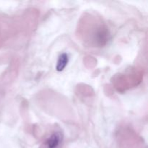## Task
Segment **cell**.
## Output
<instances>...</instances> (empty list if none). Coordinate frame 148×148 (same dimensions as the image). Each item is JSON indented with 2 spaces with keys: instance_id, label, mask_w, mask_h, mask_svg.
I'll return each mask as SVG.
<instances>
[{
  "instance_id": "6da1fadb",
  "label": "cell",
  "mask_w": 148,
  "mask_h": 148,
  "mask_svg": "<svg viewBox=\"0 0 148 148\" xmlns=\"http://www.w3.org/2000/svg\"><path fill=\"white\" fill-rule=\"evenodd\" d=\"M63 137L60 132L52 133L42 144L40 148H59L62 143Z\"/></svg>"
},
{
  "instance_id": "7a4b0ae2",
  "label": "cell",
  "mask_w": 148,
  "mask_h": 148,
  "mask_svg": "<svg viewBox=\"0 0 148 148\" xmlns=\"http://www.w3.org/2000/svg\"><path fill=\"white\" fill-rule=\"evenodd\" d=\"M68 62H69V58H68V55L66 53H62L60 55L59 59H58L57 64H56V70L59 72H62L67 65Z\"/></svg>"
}]
</instances>
